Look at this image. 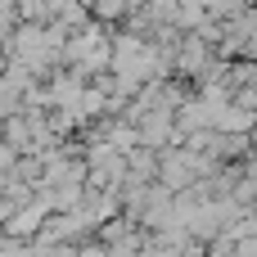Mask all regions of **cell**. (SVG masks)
<instances>
[{"label": "cell", "instance_id": "cell-1", "mask_svg": "<svg viewBox=\"0 0 257 257\" xmlns=\"http://www.w3.org/2000/svg\"><path fill=\"white\" fill-rule=\"evenodd\" d=\"M77 257H113V248H99V244H90V248H81Z\"/></svg>", "mask_w": 257, "mask_h": 257}, {"label": "cell", "instance_id": "cell-2", "mask_svg": "<svg viewBox=\"0 0 257 257\" xmlns=\"http://www.w3.org/2000/svg\"><path fill=\"white\" fill-rule=\"evenodd\" d=\"M0 68H5V54H0Z\"/></svg>", "mask_w": 257, "mask_h": 257}]
</instances>
